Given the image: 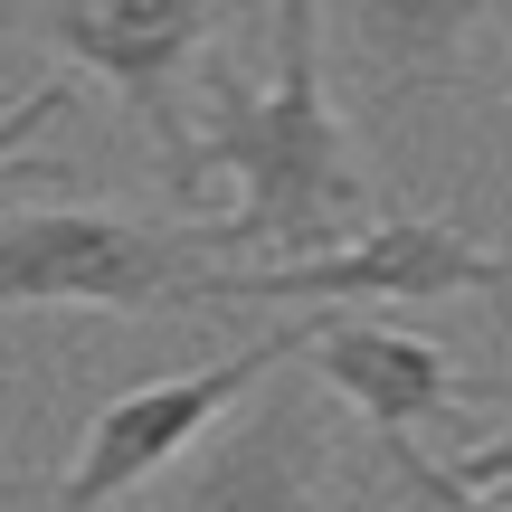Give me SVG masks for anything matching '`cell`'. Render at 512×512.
Instances as JSON below:
<instances>
[{"label":"cell","mask_w":512,"mask_h":512,"mask_svg":"<svg viewBox=\"0 0 512 512\" xmlns=\"http://www.w3.org/2000/svg\"><path fill=\"white\" fill-rule=\"evenodd\" d=\"M275 48L266 76H238L209 57V114L190 133L181 190L238 181L228 219H200V256H247V266H304L332 256L370 228V171L342 133V105L323 86V10L313 0H275Z\"/></svg>","instance_id":"6da1fadb"},{"label":"cell","mask_w":512,"mask_h":512,"mask_svg":"<svg viewBox=\"0 0 512 512\" xmlns=\"http://www.w3.org/2000/svg\"><path fill=\"white\" fill-rule=\"evenodd\" d=\"M200 228H152L124 209H0V313L10 304H76V313H190Z\"/></svg>","instance_id":"7a4b0ae2"},{"label":"cell","mask_w":512,"mask_h":512,"mask_svg":"<svg viewBox=\"0 0 512 512\" xmlns=\"http://www.w3.org/2000/svg\"><path fill=\"white\" fill-rule=\"evenodd\" d=\"M512 294V247H484L446 219H370L351 247L304 266H200L190 304H446Z\"/></svg>","instance_id":"3957f363"},{"label":"cell","mask_w":512,"mask_h":512,"mask_svg":"<svg viewBox=\"0 0 512 512\" xmlns=\"http://www.w3.org/2000/svg\"><path fill=\"white\" fill-rule=\"evenodd\" d=\"M304 332L313 323L256 332L247 351H219V361H200V370H171V380H143V389H124V399H105L86 418V446H76V465H67V484H57L48 512H105V503L143 494V484L162 475V465H181L247 389H266L285 361H304Z\"/></svg>","instance_id":"277c9868"},{"label":"cell","mask_w":512,"mask_h":512,"mask_svg":"<svg viewBox=\"0 0 512 512\" xmlns=\"http://www.w3.org/2000/svg\"><path fill=\"white\" fill-rule=\"evenodd\" d=\"M38 29H48V48H67L86 76H105L133 105V124L162 152V181L181 190V162H190L181 76L200 67L209 38H219V0H48Z\"/></svg>","instance_id":"5b68a950"},{"label":"cell","mask_w":512,"mask_h":512,"mask_svg":"<svg viewBox=\"0 0 512 512\" xmlns=\"http://www.w3.org/2000/svg\"><path fill=\"white\" fill-rule=\"evenodd\" d=\"M323 475H332L323 399L294 389V380H266V389H247L238 427H219L181 465L171 512H313L323 503Z\"/></svg>","instance_id":"8992f818"},{"label":"cell","mask_w":512,"mask_h":512,"mask_svg":"<svg viewBox=\"0 0 512 512\" xmlns=\"http://www.w3.org/2000/svg\"><path fill=\"white\" fill-rule=\"evenodd\" d=\"M304 361L332 399H351L380 437H418V427L456 418L465 380L446 361L437 332H399V323H361V313H323L304 332Z\"/></svg>","instance_id":"52a82bcc"},{"label":"cell","mask_w":512,"mask_h":512,"mask_svg":"<svg viewBox=\"0 0 512 512\" xmlns=\"http://www.w3.org/2000/svg\"><path fill=\"white\" fill-rule=\"evenodd\" d=\"M313 10H323V38L332 29L351 38L370 95H418V86H446L465 67V38L503 0H313Z\"/></svg>","instance_id":"ba28073f"},{"label":"cell","mask_w":512,"mask_h":512,"mask_svg":"<svg viewBox=\"0 0 512 512\" xmlns=\"http://www.w3.org/2000/svg\"><path fill=\"white\" fill-rule=\"evenodd\" d=\"M380 465H389V475H399V494L418 503V512H503V503H475V494H465V484H446L437 465L418 456V437H380Z\"/></svg>","instance_id":"9c48e42d"},{"label":"cell","mask_w":512,"mask_h":512,"mask_svg":"<svg viewBox=\"0 0 512 512\" xmlns=\"http://www.w3.org/2000/svg\"><path fill=\"white\" fill-rule=\"evenodd\" d=\"M437 475H446V484H465L475 503H503V512H512V418H503L484 446H465L456 465H437Z\"/></svg>","instance_id":"30bf717a"},{"label":"cell","mask_w":512,"mask_h":512,"mask_svg":"<svg viewBox=\"0 0 512 512\" xmlns=\"http://www.w3.org/2000/svg\"><path fill=\"white\" fill-rule=\"evenodd\" d=\"M67 105H76V95L57 86V76H48V86H29V95H19V105H0V171H10L19 152H29L38 133L57 124V114H67Z\"/></svg>","instance_id":"8fae6325"},{"label":"cell","mask_w":512,"mask_h":512,"mask_svg":"<svg viewBox=\"0 0 512 512\" xmlns=\"http://www.w3.org/2000/svg\"><path fill=\"white\" fill-rule=\"evenodd\" d=\"M0 389H10V370H0Z\"/></svg>","instance_id":"7c38bea8"},{"label":"cell","mask_w":512,"mask_h":512,"mask_svg":"<svg viewBox=\"0 0 512 512\" xmlns=\"http://www.w3.org/2000/svg\"><path fill=\"white\" fill-rule=\"evenodd\" d=\"M503 10H512V0H503Z\"/></svg>","instance_id":"4fadbf2b"}]
</instances>
